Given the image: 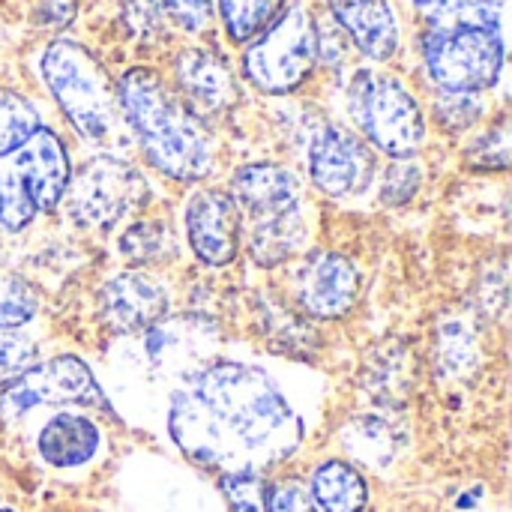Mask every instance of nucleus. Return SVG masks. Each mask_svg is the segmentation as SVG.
I'll use <instances>...</instances> for the list:
<instances>
[{"label":"nucleus","instance_id":"obj_4","mask_svg":"<svg viewBox=\"0 0 512 512\" xmlns=\"http://www.w3.org/2000/svg\"><path fill=\"white\" fill-rule=\"evenodd\" d=\"M39 81L72 132L90 144L111 138L117 126L114 78L105 63L78 39L54 36L36 60Z\"/></svg>","mask_w":512,"mask_h":512},{"label":"nucleus","instance_id":"obj_37","mask_svg":"<svg viewBox=\"0 0 512 512\" xmlns=\"http://www.w3.org/2000/svg\"><path fill=\"white\" fill-rule=\"evenodd\" d=\"M78 18V0H36L30 21L36 30H45L51 36H60L69 30Z\"/></svg>","mask_w":512,"mask_h":512},{"label":"nucleus","instance_id":"obj_23","mask_svg":"<svg viewBox=\"0 0 512 512\" xmlns=\"http://www.w3.org/2000/svg\"><path fill=\"white\" fill-rule=\"evenodd\" d=\"M120 252L126 261H132L135 267H153V264H168L171 258H177V237L174 231L159 222V219H144V222H132L123 237H120Z\"/></svg>","mask_w":512,"mask_h":512},{"label":"nucleus","instance_id":"obj_6","mask_svg":"<svg viewBox=\"0 0 512 512\" xmlns=\"http://www.w3.org/2000/svg\"><path fill=\"white\" fill-rule=\"evenodd\" d=\"M315 9L309 0H288L279 18L240 48V78L264 96H294L318 72Z\"/></svg>","mask_w":512,"mask_h":512},{"label":"nucleus","instance_id":"obj_28","mask_svg":"<svg viewBox=\"0 0 512 512\" xmlns=\"http://www.w3.org/2000/svg\"><path fill=\"white\" fill-rule=\"evenodd\" d=\"M345 447L354 453V459L366 462V465H387L393 459L396 450V435L393 429L378 420V417H363L354 420L345 432H342Z\"/></svg>","mask_w":512,"mask_h":512},{"label":"nucleus","instance_id":"obj_27","mask_svg":"<svg viewBox=\"0 0 512 512\" xmlns=\"http://www.w3.org/2000/svg\"><path fill=\"white\" fill-rule=\"evenodd\" d=\"M510 150V117L501 114V117L489 120L483 126V132L474 135L462 153H465V162L477 171H507Z\"/></svg>","mask_w":512,"mask_h":512},{"label":"nucleus","instance_id":"obj_35","mask_svg":"<svg viewBox=\"0 0 512 512\" xmlns=\"http://www.w3.org/2000/svg\"><path fill=\"white\" fill-rule=\"evenodd\" d=\"M36 363V342L21 330H0V387L21 378Z\"/></svg>","mask_w":512,"mask_h":512},{"label":"nucleus","instance_id":"obj_7","mask_svg":"<svg viewBox=\"0 0 512 512\" xmlns=\"http://www.w3.org/2000/svg\"><path fill=\"white\" fill-rule=\"evenodd\" d=\"M63 201L78 225L108 231L147 207L150 183L129 159L96 153L72 168Z\"/></svg>","mask_w":512,"mask_h":512},{"label":"nucleus","instance_id":"obj_14","mask_svg":"<svg viewBox=\"0 0 512 512\" xmlns=\"http://www.w3.org/2000/svg\"><path fill=\"white\" fill-rule=\"evenodd\" d=\"M294 294L306 315L321 321L342 318L357 303L360 273L339 252H315L300 264L294 279Z\"/></svg>","mask_w":512,"mask_h":512},{"label":"nucleus","instance_id":"obj_15","mask_svg":"<svg viewBox=\"0 0 512 512\" xmlns=\"http://www.w3.org/2000/svg\"><path fill=\"white\" fill-rule=\"evenodd\" d=\"M12 162L24 180V189L39 213L57 210L72 177V156L63 135L51 126H39L15 153Z\"/></svg>","mask_w":512,"mask_h":512},{"label":"nucleus","instance_id":"obj_24","mask_svg":"<svg viewBox=\"0 0 512 512\" xmlns=\"http://www.w3.org/2000/svg\"><path fill=\"white\" fill-rule=\"evenodd\" d=\"M42 126L39 105L21 90L0 87V159L12 156Z\"/></svg>","mask_w":512,"mask_h":512},{"label":"nucleus","instance_id":"obj_20","mask_svg":"<svg viewBox=\"0 0 512 512\" xmlns=\"http://www.w3.org/2000/svg\"><path fill=\"white\" fill-rule=\"evenodd\" d=\"M306 240V222L297 213L258 219L249 231V255L258 267H279L291 261Z\"/></svg>","mask_w":512,"mask_h":512},{"label":"nucleus","instance_id":"obj_31","mask_svg":"<svg viewBox=\"0 0 512 512\" xmlns=\"http://www.w3.org/2000/svg\"><path fill=\"white\" fill-rule=\"evenodd\" d=\"M36 312H39L36 288L15 273H3L0 276V330L27 327L36 318Z\"/></svg>","mask_w":512,"mask_h":512},{"label":"nucleus","instance_id":"obj_9","mask_svg":"<svg viewBox=\"0 0 512 512\" xmlns=\"http://www.w3.org/2000/svg\"><path fill=\"white\" fill-rule=\"evenodd\" d=\"M39 405H90L105 411L108 399L102 396L84 360L60 354L45 363H33L21 378L6 384V390L0 393V417L9 423Z\"/></svg>","mask_w":512,"mask_h":512},{"label":"nucleus","instance_id":"obj_26","mask_svg":"<svg viewBox=\"0 0 512 512\" xmlns=\"http://www.w3.org/2000/svg\"><path fill=\"white\" fill-rule=\"evenodd\" d=\"M438 363L447 375H468L480 363V336L468 318H447L438 330Z\"/></svg>","mask_w":512,"mask_h":512},{"label":"nucleus","instance_id":"obj_29","mask_svg":"<svg viewBox=\"0 0 512 512\" xmlns=\"http://www.w3.org/2000/svg\"><path fill=\"white\" fill-rule=\"evenodd\" d=\"M39 216L12 156L0 159V231H21Z\"/></svg>","mask_w":512,"mask_h":512},{"label":"nucleus","instance_id":"obj_22","mask_svg":"<svg viewBox=\"0 0 512 512\" xmlns=\"http://www.w3.org/2000/svg\"><path fill=\"white\" fill-rule=\"evenodd\" d=\"M408 6L423 27H441L459 21L507 27L510 0H408Z\"/></svg>","mask_w":512,"mask_h":512},{"label":"nucleus","instance_id":"obj_17","mask_svg":"<svg viewBox=\"0 0 512 512\" xmlns=\"http://www.w3.org/2000/svg\"><path fill=\"white\" fill-rule=\"evenodd\" d=\"M168 288L144 270H126L99 291V315L117 333H144L168 315Z\"/></svg>","mask_w":512,"mask_h":512},{"label":"nucleus","instance_id":"obj_36","mask_svg":"<svg viewBox=\"0 0 512 512\" xmlns=\"http://www.w3.org/2000/svg\"><path fill=\"white\" fill-rule=\"evenodd\" d=\"M315 36H318V69L327 72H345L348 57H351V45L342 36V30L327 18V15H315Z\"/></svg>","mask_w":512,"mask_h":512},{"label":"nucleus","instance_id":"obj_11","mask_svg":"<svg viewBox=\"0 0 512 512\" xmlns=\"http://www.w3.org/2000/svg\"><path fill=\"white\" fill-rule=\"evenodd\" d=\"M222 330L201 312L165 315L144 330V357L162 378H189L219 351Z\"/></svg>","mask_w":512,"mask_h":512},{"label":"nucleus","instance_id":"obj_19","mask_svg":"<svg viewBox=\"0 0 512 512\" xmlns=\"http://www.w3.org/2000/svg\"><path fill=\"white\" fill-rule=\"evenodd\" d=\"M309 495L318 512H363L369 504L363 474L342 459H330L312 471Z\"/></svg>","mask_w":512,"mask_h":512},{"label":"nucleus","instance_id":"obj_38","mask_svg":"<svg viewBox=\"0 0 512 512\" xmlns=\"http://www.w3.org/2000/svg\"><path fill=\"white\" fill-rule=\"evenodd\" d=\"M267 512H318L312 495L294 483V480H279L267 486Z\"/></svg>","mask_w":512,"mask_h":512},{"label":"nucleus","instance_id":"obj_25","mask_svg":"<svg viewBox=\"0 0 512 512\" xmlns=\"http://www.w3.org/2000/svg\"><path fill=\"white\" fill-rule=\"evenodd\" d=\"M447 135H465L489 117V96L483 93H435L426 111Z\"/></svg>","mask_w":512,"mask_h":512},{"label":"nucleus","instance_id":"obj_5","mask_svg":"<svg viewBox=\"0 0 512 512\" xmlns=\"http://www.w3.org/2000/svg\"><path fill=\"white\" fill-rule=\"evenodd\" d=\"M417 54L435 93L489 96L507 69V27L474 21L420 27Z\"/></svg>","mask_w":512,"mask_h":512},{"label":"nucleus","instance_id":"obj_34","mask_svg":"<svg viewBox=\"0 0 512 512\" xmlns=\"http://www.w3.org/2000/svg\"><path fill=\"white\" fill-rule=\"evenodd\" d=\"M222 492L231 512H267V480L258 471L222 474Z\"/></svg>","mask_w":512,"mask_h":512},{"label":"nucleus","instance_id":"obj_30","mask_svg":"<svg viewBox=\"0 0 512 512\" xmlns=\"http://www.w3.org/2000/svg\"><path fill=\"white\" fill-rule=\"evenodd\" d=\"M117 24L135 45H156L168 33L159 0H117Z\"/></svg>","mask_w":512,"mask_h":512},{"label":"nucleus","instance_id":"obj_39","mask_svg":"<svg viewBox=\"0 0 512 512\" xmlns=\"http://www.w3.org/2000/svg\"><path fill=\"white\" fill-rule=\"evenodd\" d=\"M0 512H15V510H0Z\"/></svg>","mask_w":512,"mask_h":512},{"label":"nucleus","instance_id":"obj_10","mask_svg":"<svg viewBox=\"0 0 512 512\" xmlns=\"http://www.w3.org/2000/svg\"><path fill=\"white\" fill-rule=\"evenodd\" d=\"M168 84L207 123L231 114L243 96L231 57L207 42H192L171 54Z\"/></svg>","mask_w":512,"mask_h":512},{"label":"nucleus","instance_id":"obj_16","mask_svg":"<svg viewBox=\"0 0 512 512\" xmlns=\"http://www.w3.org/2000/svg\"><path fill=\"white\" fill-rule=\"evenodd\" d=\"M234 204L252 222L297 213L303 204V180L282 162H246L234 171L228 186Z\"/></svg>","mask_w":512,"mask_h":512},{"label":"nucleus","instance_id":"obj_12","mask_svg":"<svg viewBox=\"0 0 512 512\" xmlns=\"http://www.w3.org/2000/svg\"><path fill=\"white\" fill-rule=\"evenodd\" d=\"M321 6V15L342 30L351 51L369 66H387L402 54L405 27L393 0H321Z\"/></svg>","mask_w":512,"mask_h":512},{"label":"nucleus","instance_id":"obj_32","mask_svg":"<svg viewBox=\"0 0 512 512\" xmlns=\"http://www.w3.org/2000/svg\"><path fill=\"white\" fill-rule=\"evenodd\" d=\"M159 9L168 27L183 36H207L216 27V0H159Z\"/></svg>","mask_w":512,"mask_h":512},{"label":"nucleus","instance_id":"obj_3","mask_svg":"<svg viewBox=\"0 0 512 512\" xmlns=\"http://www.w3.org/2000/svg\"><path fill=\"white\" fill-rule=\"evenodd\" d=\"M351 129L387 159L420 156L429 138V114L411 84L381 66H357L342 81Z\"/></svg>","mask_w":512,"mask_h":512},{"label":"nucleus","instance_id":"obj_13","mask_svg":"<svg viewBox=\"0 0 512 512\" xmlns=\"http://www.w3.org/2000/svg\"><path fill=\"white\" fill-rule=\"evenodd\" d=\"M186 237L192 252L210 267H228L243 240V213L228 189L204 186L186 204Z\"/></svg>","mask_w":512,"mask_h":512},{"label":"nucleus","instance_id":"obj_33","mask_svg":"<svg viewBox=\"0 0 512 512\" xmlns=\"http://www.w3.org/2000/svg\"><path fill=\"white\" fill-rule=\"evenodd\" d=\"M423 183V165L417 156L411 159H390V165L381 174V201L387 207H402L408 204Z\"/></svg>","mask_w":512,"mask_h":512},{"label":"nucleus","instance_id":"obj_1","mask_svg":"<svg viewBox=\"0 0 512 512\" xmlns=\"http://www.w3.org/2000/svg\"><path fill=\"white\" fill-rule=\"evenodd\" d=\"M180 384L168 408V432L195 465L261 474L300 450L303 420L264 369L210 360Z\"/></svg>","mask_w":512,"mask_h":512},{"label":"nucleus","instance_id":"obj_21","mask_svg":"<svg viewBox=\"0 0 512 512\" xmlns=\"http://www.w3.org/2000/svg\"><path fill=\"white\" fill-rule=\"evenodd\" d=\"M288 0H216V27L234 48L258 39L285 9Z\"/></svg>","mask_w":512,"mask_h":512},{"label":"nucleus","instance_id":"obj_2","mask_svg":"<svg viewBox=\"0 0 512 512\" xmlns=\"http://www.w3.org/2000/svg\"><path fill=\"white\" fill-rule=\"evenodd\" d=\"M117 117L144 159L168 180L201 183L216 171V138L153 66H126L114 78Z\"/></svg>","mask_w":512,"mask_h":512},{"label":"nucleus","instance_id":"obj_18","mask_svg":"<svg viewBox=\"0 0 512 512\" xmlns=\"http://www.w3.org/2000/svg\"><path fill=\"white\" fill-rule=\"evenodd\" d=\"M102 435L96 423L84 414H54L36 438L39 456L51 468H81L99 453Z\"/></svg>","mask_w":512,"mask_h":512},{"label":"nucleus","instance_id":"obj_8","mask_svg":"<svg viewBox=\"0 0 512 512\" xmlns=\"http://www.w3.org/2000/svg\"><path fill=\"white\" fill-rule=\"evenodd\" d=\"M306 171L327 198H354L378 177V153L348 126L318 120L306 138Z\"/></svg>","mask_w":512,"mask_h":512}]
</instances>
